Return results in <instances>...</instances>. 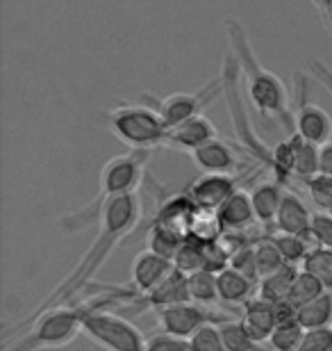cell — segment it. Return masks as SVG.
<instances>
[{
    "label": "cell",
    "instance_id": "cell-33",
    "mask_svg": "<svg viewBox=\"0 0 332 351\" xmlns=\"http://www.w3.org/2000/svg\"><path fill=\"white\" fill-rule=\"evenodd\" d=\"M309 237L316 247L332 249V213H314L312 215V228H309Z\"/></svg>",
    "mask_w": 332,
    "mask_h": 351
},
{
    "label": "cell",
    "instance_id": "cell-22",
    "mask_svg": "<svg viewBox=\"0 0 332 351\" xmlns=\"http://www.w3.org/2000/svg\"><path fill=\"white\" fill-rule=\"evenodd\" d=\"M185 240H187L185 233H180L178 228L164 226V223L153 221L151 228H148V249L168 258V261H175V256H178Z\"/></svg>",
    "mask_w": 332,
    "mask_h": 351
},
{
    "label": "cell",
    "instance_id": "cell-16",
    "mask_svg": "<svg viewBox=\"0 0 332 351\" xmlns=\"http://www.w3.org/2000/svg\"><path fill=\"white\" fill-rule=\"evenodd\" d=\"M216 221H218V228L225 230V233H242L253 221H257L251 192L239 187L237 192L216 210Z\"/></svg>",
    "mask_w": 332,
    "mask_h": 351
},
{
    "label": "cell",
    "instance_id": "cell-7",
    "mask_svg": "<svg viewBox=\"0 0 332 351\" xmlns=\"http://www.w3.org/2000/svg\"><path fill=\"white\" fill-rule=\"evenodd\" d=\"M84 333L107 351H148V338H144V333L130 319L105 308H96L94 313H89L84 322Z\"/></svg>",
    "mask_w": 332,
    "mask_h": 351
},
{
    "label": "cell",
    "instance_id": "cell-25",
    "mask_svg": "<svg viewBox=\"0 0 332 351\" xmlns=\"http://www.w3.org/2000/svg\"><path fill=\"white\" fill-rule=\"evenodd\" d=\"M303 338H305V328L294 317L287 322H278L266 345L271 351H298Z\"/></svg>",
    "mask_w": 332,
    "mask_h": 351
},
{
    "label": "cell",
    "instance_id": "cell-4",
    "mask_svg": "<svg viewBox=\"0 0 332 351\" xmlns=\"http://www.w3.org/2000/svg\"><path fill=\"white\" fill-rule=\"evenodd\" d=\"M148 156H151V151H130L125 156H116L107 160L101 171V180H98V196L87 208H80L75 213L66 215L60 221V226L66 233H80L82 228L91 226V223H98L101 208L110 199L139 192L146 176Z\"/></svg>",
    "mask_w": 332,
    "mask_h": 351
},
{
    "label": "cell",
    "instance_id": "cell-10",
    "mask_svg": "<svg viewBox=\"0 0 332 351\" xmlns=\"http://www.w3.org/2000/svg\"><path fill=\"white\" fill-rule=\"evenodd\" d=\"M232 317L223 313H212L207 311V306L203 304H194V301H187V304H178V306H168L157 311V322L159 328L164 333L178 335V338H187L192 340L201 328L216 324L223 326L225 322H230Z\"/></svg>",
    "mask_w": 332,
    "mask_h": 351
},
{
    "label": "cell",
    "instance_id": "cell-32",
    "mask_svg": "<svg viewBox=\"0 0 332 351\" xmlns=\"http://www.w3.org/2000/svg\"><path fill=\"white\" fill-rule=\"evenodd\" d=\"M305 189L316 210L332 213V176H326V173L312 176V178L305 180Z\"/></svg>",
    "mask_w": 332,
    "mask_h": 351
},
{
    "label": "cell",
    "instance_id": "cell-9",
    "mask_svg": "<svg viewBox=\"0 0 332 351\" xmlns=\"http://www.w3.org/2000/svg\"><path fill=\"white\" fill-rule=\"evenodd\" d=\"M221 96H223V78L218 73L216 78H212L199 91H175L171 96L159 98L157 110L164 117L168 128H173V125L187 121V119L203 114V110Z\"/></svg>",
    "mask_w": 332,
    "mask_h": 351
},
{
    "label": "cell",
    "instance_id": "cell-21",
    "mask_svg": "<svg viewBox=\"0 0 332 351\" xmlns=\"http://www.w3.org/2000/svg\"><path fill=\"white\" fill-rule=\"evenodd\" d=\"M296 274H298V267L285 265V267H280L278 271H273V274H268V276L259 278L257 297L268 301V304H282V301H287L289 292H292L294 280H296Z\"/></svg>",
    "mask_w": 332,
    "mask_h": 351
},
{
    "label": "cell",
    "instance_id": "cell-31",
    "mask_svg": "<svg viewBox=\"0 0 332 351\" xmlns=\"http://www.w3.org/2000/svg\"><path fill=\"white\" fill-rule=\"evenodd\" d=\"M255 247V265H257V274L259 278L268 276V274L278 271L280 267H285V258L278 251V247L273 244L271 237H266V240H259L257 244H253Z\"/></svg>",
    "mask_w": 332,
    "mask_h": 351
},
{
    "label": "cell",
    "instance_id": "cell-23",
    "mask_svg": "<svg viewBox=\"0 0 332 351\" xmlns=\"http://www.w3.org/2000/svg\"><path fill=\"white\" fill-rule=\"evenodd\" d=\"M296 319L301 322L305 331L332 326V292H323L321 297H316L314 301H309V304L301 306L298 311H296Z\"/></svg>",
    "mask_w": 332,
    "mask_h": 351
},
{
    "label": "cell",
    "instance_id": "cell-20",
    "mask_svg": "<svg viewBox=\"0 0 332 351\" xmlns=\"http://www.w3.org/2000/svg\"><path fill=\"white\" fill-rule=\"evenodd\" d=\"M253 208H255V219L262 226H275V217H278L280 203L285 199V185L275 180L259 182V185L251 192Z\"/></svg>",
    "mask_w": 332,
    "mask_h": 351
},
{
    "label": "cell",
    "instance_id": "cell-24",
    "mask_svg": "<svg viewBox=\"0 0 332 351\" xmlns=\"http://www.w3.org/2000/svg\"><path fill=\"white\" fill-rule=\"evenodd\" d=\"M189 280V297L194 304L214 306L218 304V274L209 269H199L187 274Z\"/></svg>",
    "mask_w": 332,
    "mask_h": 351
},
{
    "label": "cell",
    "instance_id": "cell-29",
    "mask_svg": "<svg viewBox=\"0 0 332 351\" xmlns=\"http://www.w3.org/2000/svg\"><path fill=\"white\" fill-rule=\"evenodd\" d=\"M301 269L309 271L323 283L328 292H332V249L328 247H312L307 258L303 261Z\"/></svg>",
    "mask_w": 332,
    "mask_h": 351
},
{
    "label": "cell",
    "instance_id": "cell-5",
    "mask_svg": "<svg viewBox=\"0 0 332 351\" xmlns=\"http://www.w3.org/2000/svg\"><path fill=\"white\" fill-rule=\"evenodd\" d=\"M110 132L130 151H153L166 146L168 125L157 108L146 103H118L107 112Z\"/></svg>",
    "mask_w": 332,
    "mask_h": 351
},
{
    "label": "cell",
    "instance_id": "cell-30",
    "mask_svg": "<svg viewBox=\"0 0 332 351\" xmlns=\"http://www.w3.org/2000/svg\"><path fill=\"white\" fill-rule=\"evenodd\" d=\"M173 263H175V269H180L185 274L203 269V237H199L196 233H189Z\"/></svg>",
    "mask_w": 332,
    "mask_h": 351
},
{
    "label": "cell",
    "instance_id": "cell-3",
    "mask_svg": "<svg viewBox=\"0 0 332 351\" xmlns=\"http://www.w3.org/2000/svg\"><path fill=\"white\" fill-rule=\"evenodd\" d=\"M107 304H112L110 292L101 299L58 306L39 313L37 317L21 319L12 328H5V340L18 328H27V331L14 342H5L3 351H55L66 347L77 335L84 333V322H87L89 313H94L96 308H105Z\"/></svg>",
    "mask_w": 332,
    "mask_h": 351
},
{
    "label": "cell",
    "instance_id": "cell-37",
    "mask_svg": "<svg viewBox=\"0 0 332 351\" xmlns=\"http://www.w3.org/2000/svg\"><path fill=\"white\" fill-rule=\"evenodd\" d=\"M323 14H328V27H330V34H332V5H330V10L323 12Z\"/></svg>",
    "mask_w": 332,
    "mask_h": 351
},
{
    "label": "cell",
    "instance_id": "cell-19",
    "mask_svg": "<svg viewBox=\"0 0 332 351\" xmlns=\"http://www.w3.org/2000/svg\"><path fill=\"white\" fill-rule=\"evenodd\" d=\"M257 280L246 276L235 267H225L223 271H218V301L230 306H244L246 301L255 297Z\"/></svg>",
    "mask_w": 332,
    "mask_h": 351
},
{
    "label": "cell",
    "instance_id": "cell-17",
    "mask_svg": "<svg viewBox=\"0 0 332 351\" xmlns=\"http://www.w3.org/2000/svg\"><path fill=\"white\" fill-rule=\"evenodd\" d=\"M312 215L305 201L301 199L296 192H285V199L280 203L278 217H275V228L278 233H289V235H301L309 237V228H312Z\"/></svg>",
    "mask_w": 332,
    "mask_h": 351
},
{
    "label": "cell",
    "instance_id": "cell-36",
    "mask_svg": "<svg viewBox=\"0 0 332 351\" xmlns=\"http://www.w3.org/2000/svg\"><path fill=\"white\" fill-rule=\"evenodd\" d=\"M319 173L332 176V139L319 146Z\"/></svg>",
    "mask_w": 332,
    "mask_h": 351
},
{
    "label": "cell",
    "instance_id": "cell-26",
    "mask_svg": "<svg viewBox=\"0 0 332 351\" xmlns=\"http://www.w3.org/2000/svg\"><path fill=\"white\" fill-rule=\"evenodd\" d=\"M294 146H296L294 178H301L305 182L307 178L319 173V146L298 137L296 132H294Z\"/></svg>",
    "mask_w": 332,
    "mask_h": 351
},
{
    "label": "cell",
    "instance_id": "cell-13",
    "mask_svg": "<svg viewBox=\"0 0 332 351\" xmlns=\"http://www.w3.org/2000/svg\"><path fill=\"white\" fill-rule=\"evenodd\" d=\"M218 132L214 128V123L209 121L205 114L199 117H192L187 121H182L173 128H168V137H166V146L168 149H175V151H182V153H192L196 149H201L203 144L212 142L216 139Z\"/></svg>",
    "mask_w": 332,
    "mask_h": 351
},
{
    "label": "cell",
    "instance_id": "cell-15",
    "mask_svg": "<svg viewBox=\"0 0 332 351\" xmlns=\"http://www.w3.org/2000/svg\"><path fill=\"white\" fill-rule=\"evenodd\" d=\"M187 301H192V297H189L187 274L180 271V269H173V274L164 280V283H159L153 292H148L146 297L137 299V304H141L137 308V313H141V311L157 313V311H162V308L187 304Z\"/></svg>",
    "mask_w": 332,
    "mask_h": 351
},
{
    "label": "cell",
    "instance_id": "cell-35",
    "mask_svg": "<svg viewBox=\"0 0 332 351\" xmlns=\"http://www.w3.org/2000/svg\"><path fill=\"white\" fill-rule=\"evenodd\" d=\"M309 71H312V75L316 80L321 82L323 87H326V91L332 96V69L323 64L321 60H309Z\"/></svg>",
    "mask_w": 332,
    "mask_h": 351
},
{
    "label": "cell",
    "instance_id": "cell-8",
    "mask_svg": "<svg viewBox=\"0 0 332 351\" xmlns=\"http://www.w3.org/2000/svg\"><path fill=\"white\" fill-rule=\"evenodd\" d=\"M296 110H294V132L316 146L328 144L332 139V117L328 110L316 105L309 98V78L305 73H296Z\"/></svg>",
    "mask_w": 332,
    "mask_h": 351
},
{
    "label": "cell",
    "instance_id": "cell-27",
    "mask_svg": "<svg viewBox=\"0 0 332 351\" xmlns=\"http://www.w3.org/2000/svg\"><path fill=\"white\" fill-rule=\"evenodd\" d=\"M323 292H328V290L323 287V283L319 278L312 276V274L305 271V269H298L287 301L296 308V311H298L301 306H305V304H309V301H314L316 297H321Z\"/></svg>",
    "mask_w": 332,
    "mask_h": 351
},
{
    "label": "cell",
    "instance_id": "cell-12",
    "mask_svg": "<svg viewBox=\"0 0 332 351\" xmlns=\"http://www.w3.org/2000/svg\"><path fill=\"white\" fill-rule=\"evenodd\" d=\"M237 189H239V182L235 176L203 173L189 185L187 194L192 196L196 208L203 210V213H216Z\"/></svg>",
    "mask_w": 332,
    "mask_h": 351
},
{
    "label": "cell",
    "instance_id": "cell-34",
    "mask_svg": "<svg viewBox=\"0 0 332 351\" xmlns=\"http://www.w3.org/2000/svg\"><path fill=\"white\" fill-rule=\"evenodd\" d=\"M298 351H332V326L305 331Z\"/></svg>",
    "mask_w": 332,
    "mask_h": 351
},
{
    "label": "cell",
    "instance_id": "cell-18",
    "mask_svg": "<svg viewBox=\"0 0 332 351\" xmlns=\"http://www.w3.org/2000/svg\"><path fill=\"white\" fill-rule=\"evenodd\" d=\"M242 311H244L242 324L246 326V331L257 342H262V345L268 342L275 324H278V319H275V306L259 297H253L251 301H246L242 306Z\"/></svg>",
    "mask_w": 332,
    "mask_h": 351
},
{
    "label": "cell",
    "instance_id": "cell-14",
    "mask_svg": "<svg viewBox=\"0 0 332 351\" xmlns=\"http://www.w3.org/2000/svg\"><path fill=\"white\" fill-rule=\"evenodd\" d=\"M192 162L196 165V169L201 173L235 176V171L239 169V156H237L235 146L228 144L221 137L212 139V142L203 144L201 149H196L192 153Z\"/></svg>",
    "mask_w": 332,
    "mask_h": 351
},
{
    "label": "cell",
    "instance_id": "cell-28",
    "mask_svg": "<svg viewBox=\"0 0 332 351\" xmlns=\"http://www.w3.org/2000/svg\"><path fill=\"white\" fill-rule=\"evenodd\" d=\"M273 244L278 247V251L285 258L287 265H296L301 267L303 261L307 258V254L312 251V244H309L307 237H301V235H289V233H275L271 235Z\"/></svg>",
    "mask_w": 332,
    "mask_h": 351
},
{
    "label": "cell",
    "instance_id": "cell-2",
    "mask_svg": "<svg viewBox=\"0 0 332 351\" xmlns=\"http://www.w3.org/2000/svg\"><path fill=\"white\" fill-rule=\"evenodd\" d=\"M225 34H228L230 51L242 69V80L248 94L251 105L255 108L257 114H262L268 121H275L282 130L294 132V112L292 101H289V91L278 75L262 66L257 60L255 51H253L251 37L242 25V21L228 16L225 19Z\"/></svg>",
    "mask_w": 332,
    "mask_h": 351
},
{
    "label": "cell",
    "instance_id": "cell-6",
    "mask_svg": "<svg viewBox=\"0 0 332 351\" xmlns=\"http://www.w3.org/2000/svg\"><path fill=\"white\" fill-rule=\"evenodd\" d=\"M221 78H223V98H225V105H228V114L232 119V128H235L237 139L242 142L244 149L257 160V162H262V165L268 167V169H271L273 149H268L262 139L257 137V132L253 130L251 114H248V110H246V105H244L242 91H239L242 69H239V62H237L235 53H232V51L225 55V60H223Z\"/></svg>",
    "mask_w": 332,
    "mask_h": 351
},
{
    "label": "cell",
    "instance_id": "cell-11",
    "mask_svg": "<svg viewBox=\"0 0 332 351\" xmlns=\"http://www.w3.org/2000/svg\"><path fill=\"white\" fill-rule=\"evenodd\" d=\"M173 269H175V263L168 261V258L155 254L151 249L139 251L132 261L128 301H137L139 297H146V294L153 292L159 283H164L173 274ZM128 301H125V304H128Z\"/></svg>",
    "mask_w": 332,
    "mask_h": 351
},
{
    "label": "cell",
    "instance_id": "cell-1",
    "mask_svg": "<svg viewBox=\"0 0 332 351\" xmlns=\"http://www.w3.org/2000/svg\"><path fill=\"white\" fill-rule=\"evenodd\" d=\"M141 221V199L139 194H125L110 199L101 208V217L96 223V237L89 244V249L84 251L77 265L68 271V276L62 280L60 285H55V290L27 315V317H37L39 313H46L51 308L66 306L71 304L77 294H80L87 285H94V278L98 271L103 269L105 261L114 254V249L128 237ZM23 317V319H27Z\"/></svg>",
    "mask_w": 332,
    "mask_h": 351
}]
</instances>
